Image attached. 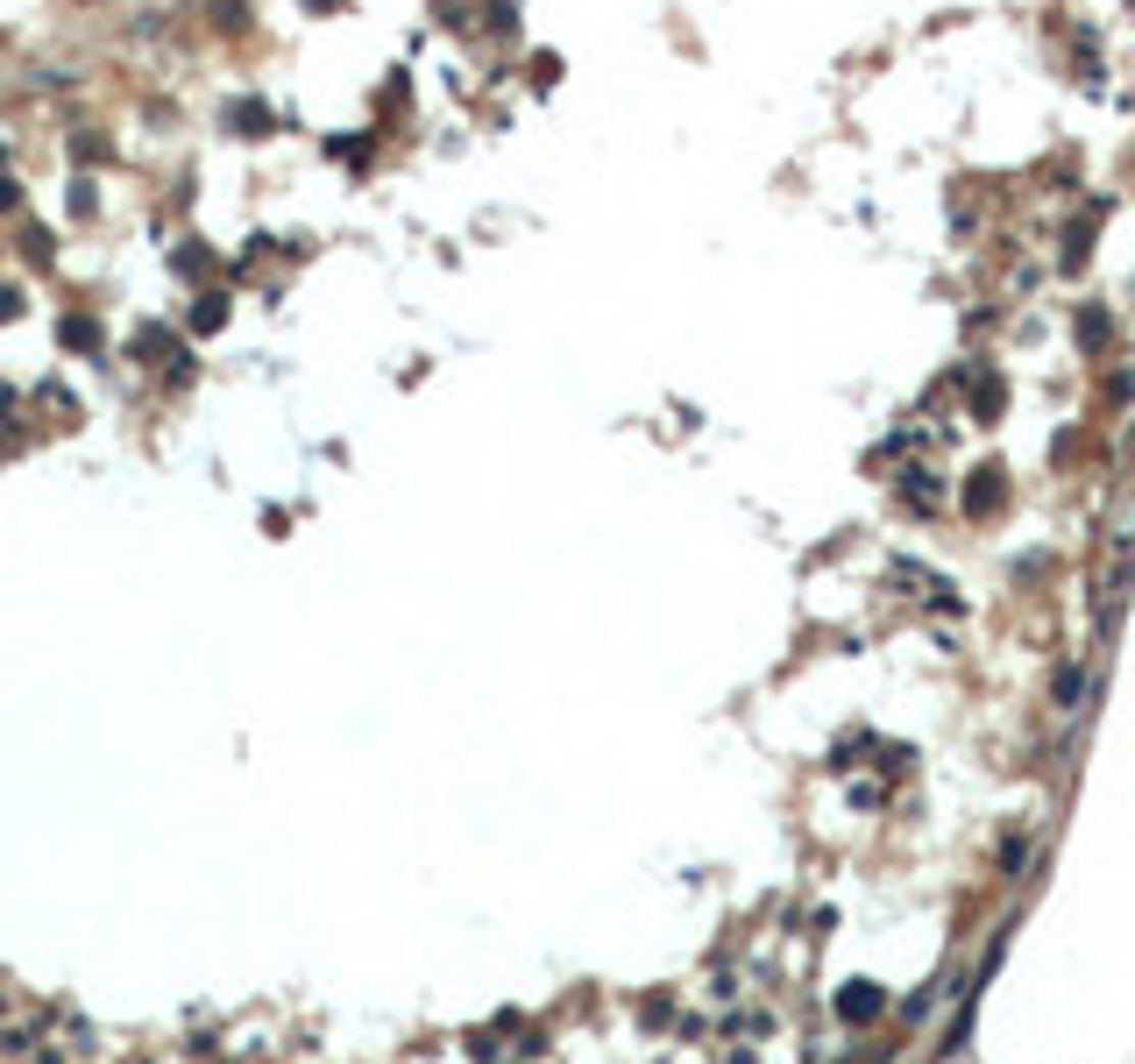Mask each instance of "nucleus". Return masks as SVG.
Returning a JSON list of instances; mask_svg holds the SVG:
<instances>
[{
  "label": "nucleus",
  "instance_id": "nucleus-4",
  "mask_svg": "<svg viewBox=\"0 0 1135 1064\" xmlns=\"http://www.w3.org/2000/svg\"><path fill=\"white\" fill-rule=\"evenodd\" d=\"M1079 341H1086V348H1100V341H1107V312H1093V305H1086V312H1079Z\"/></svg>",
  "mask_w": 1135,
  "mask_h": 1064
},
{
  "label": "nucleus",
  "instance_id": "nucleus-1",
  "mask_svg": "<svg viewBox=\"0 0 1135 1064\" xmlns=\"http://www.w3.org/2000/svg\"><path fill=\"white\" fill-rule=\"evenodd\" d=\"M1007 504V483H1000V468H973V483H966V511L973 518H993Z\"/></svg>",
  "mask_w": 1135,
  "mask_h": 1064
},
{
  "label": "nucleus",
  "instance_id": "nucleus-3",
  "mask_svg": "<svg viewBox=\"0 0 1135 1064\" xmlns=\"http://www.w3.org/2000/svg\"><path fill=\"white\" fill-rule=\"evenodd\" d=\"M1000 405H1007V384H1000L993 369H980V376H973V412H980V419H1000Z\"/></svg>",
  "mask_w": 1135,
  "mask_h": 1064
},
{
  "label": "nucleus",
  "instance_id": "nucleus-7",
  "mask_svg": "<svg viewBox=\"0 0 1135 1064\" xmlns=\"http://www.w3.org/2000/svg\"><path fill=\"white\" fill-rule=\"evenodd\" d=\"M312 7H327V0H312Z\"/></svg>",
  "mask_w": 1135,
  "mask_h": 1064
},
{
  "label": "nucleus",
  "instance_id": "nucleus-2",
  "mask_svg": "<svg viewBox=\"0 0 1135 1064\" xmlns=\"http://www.w3.org/2000/svg\"><path fill=\"white\" fill-rule=\"evenodd\" d=\"M838 1015H845V1022H873V1015H880V986H866V979L845 986V994H838Z\"/></svg>",
  "mask_w": 1135,
  "mask_h": 1064
},
{
  "label": "nucleus",
  "instance_id": "nucleus-6",
  "mask_svg": "<svg viewBox=\"0 0 1135 1064\" xmlns=\"http://www.w3.org/2000/svg\"><path fill=\"white\" fill-rule=\"evenodd\" d=\"M1107 398H1115V405H1129V398H1135V376H1129V369H1115V376H1107Z\"/></svg>",
  "mask_w": 1135,
  "mask_h": 1064
},
{
  "label": "nucleus",
  "instance_id": "nucleus-5",
  "mask_svg": "<svg viewBox=\"0 0 1135 1064\" xmlns=\"http://www.w3.org/2000/svg\"><path fill=\"white\" fill-rule=\"evenodd\" d=\"M1079 689H1086V681H1079V667H1065V674H1057V703L1072 710V703H1079Z\"/></svg>",
  "mask_w": 1135,
  "mask_h": 1064
}]
</instances>
